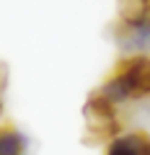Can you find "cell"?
Returning <instances> with one entry per match:
<instances>
[{
	"instance_id": "cell-1",
	"label": "cell",
	"mask_w": 150,
	"mask_h": 155,
	"mask_svg": "<svg viewBox=\"0 0 150 155\" xmlns=\"http://www.w3.org/2000/svg\"><path fill=\"white\" fill-rule=\"evenodd\" d=\"M114 75L124 83L129 98H142L150 93V60L145 54H132L122 60Z\"/></svg>"
},
{
	"instance_id": "cell-2",
	"label": "cell",
	"mask_w": 150,
	"mask_h": 155,
	"mask_svg": "<svg viewBox=\"0 0 150 155\" xmlns=\"http://www.w3.org/2000/svg\"><path fill=\"white\" fill-rule=\"evenodd\" d=\"M83 116H85V124H88V132L96 134V137H119V119H117V111L114 106L106 104L98 93L91 96L88 104L83 109Z\"/></svg>"
},
{
	"instance_id": "cell-3",
	"label": "cell",
	"mask_w": 150,
	"mask_h": 155,
	"mask_svg": "<svg viewBox=\"0 0 150 155\" xmlns=\"http://www.w3.org/2000/svg\"><path fill=\"white\" fill-rule=\"evenodd\" d=\"M117 41L124 52H145L150 49V23H119Z\"/></svg>"
},
{
	"instance_id": "cell-4",
	"label": "cell",
	"mask_w": 150,
	"mask_h": 155,
	"mask_svg": "<svg viewBox=\"0 0 150 155\" xmlns=\"http://www.w3.org/2000/svg\"><path fill=\"white\" fill-rule=\"evenodd\" d=\"M106 155H150V137L145 132H127L109 142Z\"/></svg>"
},
{
	"instance_id": "cell-5",
	"label": "cell",
	"mask_w": 150,
	"mask_h": 155,
	"mask_svg": "<svg viewBox=\"0 0 150 155\" xmlns=\"http://www.w3.org/2000/svg\"><path fill=\"white\" fill-rule=\"evenodd\" d=\"M26 150H28L26 134H21L13 127L0 129V155H26Z\"/></svg>"
},
{
	"instance_id": "cell-6",
	"label": "cell",
	"mask_w": 150,
	"mask_h": 155,
	"mask_svg": "<svg viewBox=\"0 0 150 155\" xmlns=\"http://www.w3.org/2000/svg\"><path fill=\"white\" fill-rule=\"evenodd\" d=\"M148 8H150V0H119L122 23H142V21H148Z\"/></svg>"
},
{
	"instance_id": "cell-7",
	"label": "cell",
	"mask_w": 150,
	"mask_h": 155,
	"mask_svg": "<svg viewBox=\"0 0 150 155\" xmlns=\"http://www.w3.org/2000/svg\"><path fill=\"white\" fill-rule=\"evenodd\" d=\"M5 78H8V72H5V65H0V88L5 85Z\"/></svg>"
},
{
	"instance_id": "cell-8",
	"label": "cell",
	"mask_w": 150,
	"mask_h": 155,
	"mask_svg": "<svg viewBox=\"0 0 150 155\" xmlns=\"http://www.w3.org/2000/svg\"><path fill=\"white\" fill-rule=\"evenodd\" d=\"M0 116H3V101H0Z\"/></svg>"
},
{
	"instance_id": "cell-9",
	"label": "cell",
	"mask_w": 150,
	"mask_h": 155,
	"mask_svg": "<svg viewBox=\"0 0 150 155\" xmlns=\"http://www.w3.org/2000/svg\"><path fill=\"white\" fill-rule=\"evenodd\" d=\"M148 23H150V8H148Z\"/></svg>"
}]
</instances>
